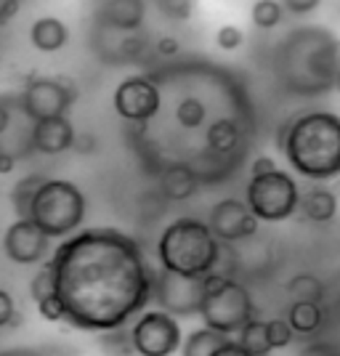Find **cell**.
<instances>
[{"instance_id":"cell-3","label":"cell","mask_w":340,"mask_h":356,"mask_svg":"<svg viewBox=\"0 0 340 356\" xmlns=\"http://www.w3.org/2000/svg\"><path fill=\"white\" fill-rule=\"evenodd\" d=\"M290 165L311 181L340 176V118L332 112H306L280 134Z\"/></svg>"},{"instance_id":"cell-31","label":"cell","mask_w":340,"mask_h":356,"mask_svg":"<svg viewBox=\"0 0 340 356\" xmlns=\"http://www.w3.org/2000/svg\"><path fill=\"white\" fill-rule=\"evenodd\" d=\"M38 312H40L45 322H61L64 319V306H61V300L54 293L38 300Z\"/></svg>"},{"instance_id":"cell-8","label":"cell","mask_w":340,"mask_h":356,"mask_svg":"<svg viewBox=\"0 0 340 356\" xmlns=\"http://www.w3.org/2000/svg\"><path fill=\"white\" fill-rule=\"evenodd\" d=\"M77 99V88L70 77H45V74H38V77H30L27 86L19 96V106L27 118L35 122V120H45V118H61L70 112V106L74 104Z\"/></svg>"},{"instance_id":"cell-13","label":"cell","mask_w":340,"mask_h":356,"mask_svg":"<svg viewBox=\"0 0 340 356\" xmlns=\"http://www.w3.org/2000/svg\"><path fill=\"white\" fill-rule=\"evenodd\" d=\"M51 250V237L40 232L30 218H19L6 229V237H3V252L22 266H30V264H40L45 255Z\"/></svg>"},{"instance_id":"cell-22","label":"cell","mask_w":340,"mask_h":356,"mask_svg":"<svg viewBox=\"0 0 340 356\" xmlns=\"http://www.w3.org/2000/svg\"><path fill=\"white\" fill-rule=\"evenodd\" d=\"M287 293L296 300H311V303H322L325 298V284L319 282V277L314 274H298L287 282Z\"/></svg>"},{"instance_id":"cell-9","label":"cell","mask_w":340,"mask_h":356,"mask_svg":"<svg viewBox=\"0 0 340 356\" xmlns=\"http://www.w3.org/2000/svg\"><path fill=\"white\" fill-rule=\"evenodd\" d=\"M152 298L160 303V312L170 316H194L202 303V277H184L176 271H154Z\"/></svg>"},{"instance_id":"cell-36","label":"cell","mask_w":340,"mask_h":356,"mask_svg":"<svg viewBox=\"0 0 340 356\" xmlns=\"http://www.w3.org/2000/svg\"><path fill=\"white\" fill-rule=\"evenodd\" d=\"M178 51H181V45H178L176 38L165 35V38H160V40H157V54H160V56H168V59H170V56H176Z\"/></svg>"},{"instance_id":"cell-35","label":"cell","mask_w":340,"mask_h":356,"mask_svg":"<svg viewBox=\"0 0 340 356\" xmlns=\"http://www.w3.org/2000/svg\"><path fill=\"white\" fill-rule=\"evenodd\" d=\"M271 170H277V163L266 157V154H261V157H255L250 165V173L252 176H264V173H271Z\"/></svg>"},{"instance_id":"cell-32","label":"cell","mask_w":340,"mask_h":356,"mask_svg":"<svg viewBox=\"0 0 340 356\" xmlns=\"http://www.w3.org/2000/svg\"><path fill=\"white\" fill-rule=\"evenodd\" d=\"M319 6H322V0H282V8H287L290 14H296V16L311 14V11H316Z\"/></svg>"},{"instance_id":"cell-40","label":"cell","mask_w":340,"mask_h":356,"mask_svg":"<svg viewBox=\"0 0 340 356\" xmlns=\"http://www.w3.org/2000/svg\"><path fill=\"white\" fill-rule=\"evenodd\" d=\"M8 125H11V106L0 102V136L8 131Z\"/></svg>"},{"instance_id":"cell-7","label":"cell","mask_w":340,"mask_h":356,"mask_svg":"<svg viewBox=\"0 0 340 356\" xmlns=\"http://www.w3.org/2000/svg\"><path fill=\"white\" fill-rule=\"evenodd\" d=\"M300 189L296 178L284 170H271L264 176H252L248 184V208L258 221L277 223L290 218L298 210Z\"/></svg>"},{"instance_id":"cell-26","label":"cell","mask_w":340,"mask_h":356,"mask_svg":"<svg viewBox=\"0 0 340 356\" xmlns=\"http://www.w3.org/2000/svg\"><path fill=\"white\" fill-rule=\"evenodd\" d=\"M43 181H45V176H27L14 186L11 200H14V208H16V213H19V218H27V210H30L32 197H35L38 186H40Z\"/></svg>"},{"instance_id":"cell-21","label":"cell","mask_w":340,"mask_h":356,"mask_svg":"<svg viewBox=\"0 0 340 356\" xmlns=\"http://www.w3.org/2000/svg\"><path fill=\"white\" fill-rule=\"evenodd\" d=\"M229 335H223L218 330H210V327H200L194 330L192 335L184 341L181 346V356H213V351L226 341Z\"/></svg>"},{"instance_id":"cell-2","label":"cell","mask_w":340,"mask_h":356,"mask_svg":"<svg viewBox=\"0 0 340 356\" xmlns=\"http://www.w3.org/2000/svg\"><path fill=\"white\" fill-rule=\"evenodd\" d=\"M277 72L284 88L298 96L325 93L340 72V40L322 27L290 32L277 54Z\"/></svg>"},{"instance_id":"cell-42","label":"cell","mask_w":340,"mask_h":356,"mask_svg":"<svg viewBox=\"0 0 340 356\" xmlns=\"http://www.w3.org/2000/svg\"><path fill=\"white\" fill-rule=\"evenodd\" d=\"M335 88L340 90V72H338V77H335Z\"/></svg>"},{"instance_id":"cell-24","label":"cell","mask_w":340,"mask_h":356,"mask_svg":"<svg viewBox=\"0 0 340 356\" xmlns=\"http://www.w3.org/2000/svg\"><path fill=\"white\" fill-rule=\"evenodd\" d=\"M207 118V109L205 104L197 99V96H186V99H181L176 106V120L181 128H186V131H194V128H200Z\"/></svg>"},{"instance_id":"cell-25","label":"cell","mask_w":340,"mask_h":356,"mask_svg":"<svg viewBox=\"0 0 340 356\" xmlns=\"http://www.w3.org/2000/svg\"><path fill=\"white\" fill-rule=\"evenodd\" d=\"M250 16L255 27H261V30H274V27H280V22H282V3L280 0H258V3L252 6Z\"/></svg>"},{"instance_id":"cell-6","label":"cell","mask_w":340,"mask_h":356,"mask_svg":"<svg viewBox=\"0 0 340 356\" xmlns=\"http://www.w3.org/2000/svg\"><path fill=\"white\" fill-rule=\"evenodd\" d=\"M200 316L205 327L218 330L223 335L239 332L242 325H248L255 316L250 293L245 284L234 282L229 274H218L216 268L202 277V303Z\"/></svg>"},{"instance_id":"cell-23","label":"cell","mask_w":340,"mask_h":356,"mask_svg":"<svg viewBox=\"0 0 340 356\" xmlns=\"http://www.w3.org/2000/svg\"><path fill=\"white\" fill-rule=\"evenodd\" d=\"M239 343L255 356H266L271 348H268V341H266V322H261V319H255L252 316L248 325H242L239 330Z\"/></svg>"},{"instance_id":"cell-4","label":"cell","mask_w":340,"mask_h":356,"mask_svg":"<svg viewBox=\"0 0 340 356\" xmlns=\"http://www.w3.org/2000/svg\"><path fill=\"white\" fill-rule=\"evenodd\" d=\"M157 258L168 271L184 277H205L218 268L221 242L213 237L207 223L197 218H178L160 234Z\"/></svg>"},{"instance_id":"cell-20","label":"cell","mask_w":340,"mask_h":356,"mask_svg":"<svg viewBox=\"0 0 340 356\" xmlns=\"http://www.w3.org/2000/svg\"><path fill=\"white\" fill-rule=\"evenodd\" d=\"M325 322V312L322 303H311V300H296L287 312V325L293 327L298 335H311L316 332Z\"/></svg>"},{"instance_id":"cell-19","label":"cell","mask_w":340,"mask_h":356,"mask_svg":"<svg viewBox=\"0 0 340 356\" xmlns=\"http://www.w3.org/2000/svg\"><path fill=\"white\" fill-rule=\"evenodd\" d=\"M205 141H207V149H210L213 154H232V152L239 147V141H242L237 120L218 118L207 128Z\"/></svg>"},{"instance_id":"cell-16","label":"cell","mask_w":340,"mask_h":356,"mask_svg":"<svg viewBox=\"0 0 340 356\" xmlns=\"http://www.w3.org/2000/svg\"><path fill=\"white\" fill-rule=\"evenodd\" d=\"M160 186H163V194L173 202H184L194 197L197 186H200V178L192 170V165L186 163H173L163 170V178H160Z\"/></svg>"},{"instance_id":"cell-39","label":"cell","mask_w":340,"mask_h":356,"mask_svg":"<svg viewBox=\"0 0 340 356\" xmlns=\"http://www.w3.org/2000/svg\"><path fill=\"white\" fill-rule=\"evenodd\" d=\"M16 168V157L11 152H0V176H8Z\"/></svg>"},{"instance_id":"cell-11","label":"cell","mask_w":340,"mask_h":356,"mask_svg":"<svg viewBox=\"0 0 340 356\" xmlns=\"http://www.w3.org/2000/svg\"><path fill=\"white\" fill-rule=\"evenodd\" d=\"M112 104L120 118L128 122H149L152 118H157L163 96L152 77L133 74V77H125L115 88Z\"/></svg>"},{"instance_id":"cell-1","label":"cell","mask_w":340,"mask_h":356,"mask_svg":"<svg viewBox=\"0 0 340 356\" xmlns=\"http://www.w3.org/2000/svg\"><path fill=\"white\" fill-rule=\"evenodd\" d=\"M64 319L86 332L122 330L152 300L154 268L133 237L86 229L64 239L48 261Z\"/></svg>"},{"instance_id":"cell-34","label":"cell","mask_w":340,"mask_h":356,"mask_svg":"<svg viewBox=\"0 0 340 356\" xmlns=\"http://www.w3.org/2000/svg\"><path fill=\"white\" fill-rule=\"evenodd\" d=\"M213 356H255V354H250L245 346L239 341H232V338H226V341L213 351Z\"/></svg>"},{"instance_id":"cell-14","label":"cell","mask_w":340,"mask_h":356,"mask_svg":"<svg viewBox=\"0 0 340 356\" xmlns=\"http://www.w3.org/2000/svg\"><path fill=\"white\" fill-rule=\"evenodd\" d=\"M72 141H74V125L67 120V115L35 120L32 122L30 144L40 154H61V152L72 149Z\"/></svg>"},{"instance_id":"cell-10","label":"cell","mask_w":340,"mask_h":356,"mask_svg":"<svg viewBox=\"0 0 340 356\" xmlns=\"http://www.w3.org/2000/svg\"><path fill=\"white\" fill-rule=\"evenodd\" d=\"M181 346V327L168 312H147L131 330V348L141 356H170Z\"/></svg>"},{"instance_id":"cell-33","label":"cell","mask_w":340,"mask_h":356,"mask_svg":"<svg viewBox=\"0 0 340 356\" xmlns=\"http://www.w3.org/2000/svg\"><path fill=\"white\" fill-rule=\"evenodd\" d=\"M16 316V303L11 293H6V290H0V327L11 325Z\"/></svg>"},{"instance_id":"cell-18","label":"cell","mask_w":340,"mask_h":356,"mask_svg":"<svg viewBox=\"0 0 340 356\" xmlns=\"http://www.w3.org/2000/svg\"><path fill=\"white\" fill-rule=\"evenodd\" d=\"M298 208L303 210V216L314 223H327L335 218L338 213V197L325 189V186H314L306 194H300Z\"/></svg>"},{"instance_id":"cell-27","label":"cell","mask_w":340,"mask_h":356,"mask_svg":"<svg viewBox=\"0 0 340 356\" xmlns=\"http://www.w3.org/2000/svg\"><path fill=\"white\" fill-rule=\"evenodd\" d=\"M293 338H296V332H293V327L287 325V319H271V322H266V341L271 351L274 348H287L293 343Z\"/></svg>"},{"instance_id":"cell-15","label":"cell","mask_w":340,"mask_h":356,"mask_svg":"<svg viewBox=\"0 0 340 356\" xmlns=\"http://www.w3.org/2000/svg\"><path fill=\"white\" fill-rule=\"evenodd\" d=\"M147 16L144 0H104L99 8V24L112 32H136L141 30Z\"/></svg>"},{"instance_id":"cell-12","label":"cell","mask_w":340,"mask_h":356,"mask_svg":"<svg viewBox=\"0 0 340 356\" xmlns=\"http://www.w3.org/2000/svg\"><path fill=\"white\" fill-rule=\"evenodd\" d=\"M258 218L252 216L248 202L239 200H221L218 205H213L210 216H207V229L213 232V237L218 242H239L248 239L258 232Z\"/></svg>"},{"instance_id":"cell-37","label":"cell","mask_w":340,"mask_h":356,"mask_svg":"<svg viewBox=\"0 0 340 356\" xmlns=\"http://www.w3.org/2000/svg\"><path fill=\"white\" fill-rule=\"evenodd\" d=\"M19 3L22 0H0V24H6L19 11Z\"/></svg>"},{"instance_id":"cell-38","label":"cell","mask_w":340,"mask_h":356,"mask_svg":"<svg viewBox=\"0 0 340 356\" xmlns=\"http://www.w3.org/2000/svg\"><path fill=\"white\" fill-rule=\"evenodd\" d=\"M72 147L77 149V152H93V149H96V138H93V136H77L74 134Z\"/></svg>"},{"instance_id":"cell-17","label":"cell","mask_w":340,"mask_h":356,"mask_svg":"<svg viewBox=\"0 0 340 356\" xmlns=\"http://www.w3.org/2000/svg\"><path fill=\"white\" fill-rule=\"evenodd\" d=\"M70 40V30L67 24L56 19V16H40L35 19L30 27V43L43 51V54H54V51H61Z\"/></svg>"},{"instance_id":"cell-41","label":"cell","mask_w":340,"mask_h":356,"mask_svg":"<svg viewBox=\"0 0 340 356\" xmlns=\"http://www.w3.org/2000/svg\"><path fill=\"white\" fill-rule=\"evenodd\" d=\"M0 356H43V354L35 351V348H22V346H19V348H3Z\"/></svg>"},{"instance_id":"cell-28","label":"cell","mask_w":340,"mask_h":356,"mask_svg":"<svg viewBox=\"0 0 340 356\" xmlns=\"http://www.w3.org/2000/svg\"><path fill=\"white\" fill-rule=\"evenodd\" d=\"M54 293V274H51V266L45 264L35 277H32V282H30V296H32V300L38 303L40 298H45V296H51Z\"/></svg>"},{"instance_id":"cell-29","label":"cell","mask_w":340,"mask_h":356,"mask_svg":"<svg viewBox=\"0 0 340 356\" xmlns=\"http://www.w3.org/2000/svg\"><path fill=\"white\" fill-rule=\"evenodd\" d=\"M216 43L223 51H237L239 45L245 43V32L234 27V24H223L221 30L216 32Z\"/></svg>"},{"instance_id":"cell-30","label":"cell","mask_w":340,"mask_h":356,"mask_svg":"<svg viewBox=\"0 0 340 356\" xmlns=\"http://www.w3.org/2000/svg\"><path fill=\"white\" fill-rule=\"evenodd\" d=\"M157 6L165 16H170L176 22H184L192 16V0H157Z\"/></svg>"},{"instance_id":"cell-5","label":"cell","mask_w":340,"mask_h":356,"mask_svg":"<svg viewBox=\"0 0 340 356\" xmlns=\"http://www.w3.org/2000/svg\"><path fill=\"white\" fill-rule=\"evenodd\" d=\"M27 218L51 239L70 237L86 218V197L72 181L45 178L32 197Z\"/></svg>"}]
</instances>
